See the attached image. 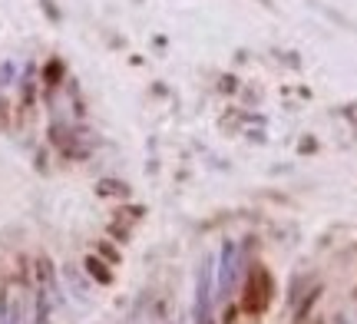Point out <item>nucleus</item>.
Wrapping results in <instances>:
<instances>
[{"instance_id":"obj_2","label":"nucleus","mask_w":357,"mask_h":324,"mask_svg":"<svg viewBox=\"0 0 357 324\" xmlns=\"http://www.w3.org/2000/svg\"><path fill=\"white\" fill-rule=\"evenodd\" d=\"M17 93H20V100H17L20 116H30L33 106H37V100H40V66L37 63H24L20 79H17Z\"/></svg>"},{"instance_id":"obj_13","label":"nucleus","mask_w":357,"mask_h":324,"mask_svg":"<svg viewBox=\"0 0 357 324\" xmlns=\"http://www.w3.org/2000/svg\"><path fill=\"white\" fill-rule=\"evenodd\" d=\"M10 126V100H7V90L0 86V130Z\"/></svg>"},{"instance_id":"obj_6","label":"nucleus","mask_w":357,"mask_h":324,"mask_svg":"<svg viewBox=\"0 0 357 324\" xmlns=\"http://www.w3.org/2000/svg\"><path fill=\"white\" fill-rule=\"evenodd\" d=\"M96 195L100 199H129V185L123 179H100L96 182Z\"/></svg>"},{"instance_id":"obj_10","label":"nucleus","mask_w":357,"mask_h":324,"mask_svg":"<svg viewBox=\"0 0 357 324\" xmlns=\"http://www.w3.org/2000/svg\"><path fill=\"white\" fill-rule=\"evenodd\" d=\"M318 295H321V288H311V291H307V298L301 301V308H298V314H294V324H305L307 311L314 308V301H318Z\"/></svg>"},{"instance_id":"obj_7","label":"nucleus","mask_w":357,"mask_h":324,"mask_svg":"<svg viewBox=\"0 0 357 324\" xmlns=\"http://www.w3.org/2000/svg\"><path fill=\"white\" fill-rule=\"evenodd\" d=\"M63 275H66V281H70V288H73V295H77L79 301L86 298V281H83V275H79L77 265H63Z\"/></svg>"},{"instance_id":"obj_16","label":"nucleus","mask_w":357,"mask_h":324,"mask_svg":"<svg viewBox=\"0 0 357 324\" xmlns=\"http://www.w3.org/2000/svg\"><path fill=\"white\" fill-rule=\"evenodd\" d=\"M261 7H268V10H275V0H258Z\"/></svg>"},{"instance_id":"obj_4","label":"nucleus","mask_w":357,"mask_h":324,"mask_svg":"<svg viewBox=\"0 0 357 324\" xmlns=\"http://www.w3.org/2000/svg\"><path fill=\"white\" fill-rule=\"evenodd\" d=\"M83 272H86V278H93V281H96V285H102V288L113 285V265H109V261H102L96 252L83 259Z\"/></svg>"},{"instance_id":"obj_15","label":"nucleus","mask_w":357,"mask_h":324,"mask_svg":"<svg viewBox=\"0 0 357 324\" xmlns=\"http://www.w3.org/2000/svg\"><path fill=\"white\" fill-rule=\"evenodd\" d=\"M33 162H37L40 172H47V149H37V156H33Z\"/></svg>"},{"instance_id":"obj_5","label":"nucleus","mask_w":357,"mask_h":324,"mask_svg":"<svg viewBox=\"0 0 357 324\" xmlns=\"http://www.w3.org/2000/svg\"><path fill=\"white\" fill-rule=\"evenodd\" d=\"M231 275H235V242H225V248H222V275H218V291L222 295L229 291Z\"/></svg>"},{"instance_id":"obj_11","label":"nucleus","mask_w":357,"mask_h":324,"mask_svg":"<svg viewBox=\"0 0 357 324\" xmlns=\"http://www.w3.org/2000/svg\"><path fill=\"white\" fill-rule=\"evenodd\" d=\"M96 255H100L102 261H109V265H119V259H123L113 242H100V245H96Z\"/></svg>"},{"instance_id":"obj_1","label":"nucleus","mask_w":357,"mask_h":324,"mask_svg":"<svg viewBox=\"0 0 357 324\" xmlns=\"http://www.w3.org/2000/svg\"><path fill=\"white\" fill-rule=\"evenodd\" d=\"M275 298V278L265 265H255L242 288V311L245 314H261Z\"/></svg>"},{"instance_id":"obj_12","label":"nucleus","mask_w":357,"mask_h":324,"mask_svg":"<svg viewBox=\"0 0 357 324\" xmlns=\"http://www.w3.org/2000/svg\"><path fill=\"white\" fill-rule=\"evenodd\" d=\"M218 90L225 93V96L238 93V77H235V73H222V77H218Z\"/></svg>"},{"instance_id":"obj_9","label":"nucleus","mask_w":357,"mask_h":324,"mask_svg":"<svg viewBox=\"0 0 357 324\" xmlns=\"http://www.w3.org/2000/svg\"><path fill=\"white\" fill-rule=\"evenodd\" d=\"M40 10H43V17H47V24H53V26L63 24V10L56 7V0H40Z\"/></svg>"},{"instance_id":"obj_17","label":"nucleus","mask_w":357,"mask_h":324,"mask_svg":"<svg viewBox=\"0 0 357 324\" xmlns=\"http://www.w3.org/2000/svg\"><path fill=\"white\" fill-rule=\"evenodd\" d=\"M132 3H146V0H132Z\"/></svg>"},{"instance_id":"obj_8","label":"nucleus","mask_w":357,"mask_h":324,"mask_svg":"<svg viewBox=\"0 0 357 324\" xmlns=\"http://www.w3.org/2000/svg\"><path fill=\"white\" fill-rule=\"evenodd\" d=\"M17 79H20L17 63H13V60H3V63H0V86H3V90H7V86H17Z\"/></svg>"},{"instance_id":"obj_14","label":"nucleus","mask_w":357,"mask_h":324,"mask_svg":"<svg viewBox=\"0 0 357 324\" xmlns=\"http://www.w3.org/2000/svg\"><path fill=\"white\" fill-rule=\"evenodd\" d=\"M278 60L284 66H291V70H298V66H301V60H298V53H278Z\"/></svg>"},{"instance_id":"obj_3","label":"nucleus","mask_w":357,"mask_h":324,"mask_svg":"<svg viewBox=\"0 0 357 324\" xmlns=\"http://www.w3.org/2000/svg\"><path fill=\"white\" fill-rule=\"evenodd\" d=\"M66 79H70V70L63 56H47L40 66V93H60Z\"/></svg>"}]
</instances>
